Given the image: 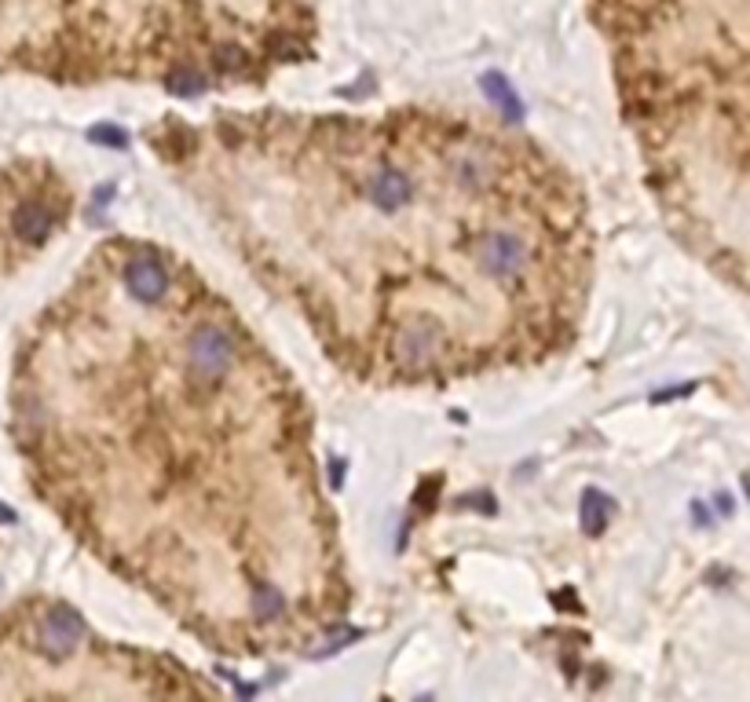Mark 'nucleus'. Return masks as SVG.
<instances>
[{"instance_id": "13", "label": "nucleus", "mask_w": 750, "mask_h": 702, "mask_svg": "<svg viewBox=\"0 0 750 702\" xmlns=\"http://www.w3.org/2000/svg\"><path fill=\"white\" fill-rule=\"evenodd\" d=\"M220 70H242L246 66V52L242 48H220Z\"/></svg>"}, {"instance_id": "1", "label": "nucleus", "mask_w": 750, "mask_h": 702, "mask_svg": "<svg viewBox=\"0 0 750 702\" xmlns=\"http://www.w3.org/2000/svg\"><path fill=\"white\" fill-rule=\"evenodd\" d=\"M187 362H191V373L198 381H220L235 362V341L220 326H202L191 337Z\"/></svg>"}, {"instance_id": "12", "label": "nucleus", "mask_w": 750, "mask_h": 702, "mask_svg": "<svg viewBox=\"0 0 750 702\" xmlns=\"http://www.w3.org/2000/svg\"><path fill=\"white\" fill-rule=\"evenodd\" d=\"M88 136L96 139V143H110V147H125V143H129V136H125L118 125H96Z\"/></svg>"}, {"instance_id": "6", "label": "nucleus", "mask_w": 750, "mask_h": 702, "mask_svg": "<svg viewBox=\"0 0 750 702\" xmlns=\"http://www.w3.org/2000/svg\"><path fill=\"white\" fill-rule=\"evenodd\" d=\"M410 194H414V183H410L407 172L377 169L374 176H370V202H374L381 213H396L399 205L410 202Z\"/></svg>"}, {"instance_id": "2", "label": "nucleus", "mask_w": 750, "mask_h": 702, "mask_svg": "<svg viewBox=\"0 0 750 702\" xmlns=\"http://www.w3.org/2000/svg\"><path fill=\"white\" fill-rule=\"evenodd\" d=\"M480 264L487 275L502 278V282H509V278H520L527 271V264H531V249H527V242L520 238V234L513 231H491L480 238Z\"/></svg>"}, {"instance_id": "5", "label": "nucleus", "mask_w": 750, "mask_h": 702, "mask_svg": "<svg viewBox=\"0 0 750 702\" xmlns=\"http://www.w3.org/2000/svg\"><path fill=\"white\" fill-rule=\"evenodd\" d=\"M81 633H85L81 618H77L74 611H66V607H55L52 615L44 618V626H41L44 648H48V655H55V659H66V655L77 648Z\"/></svg>"}, {"instance_id": "10", "label": "nucleus", "mask_w": 750, "mask_h": 702, "mask_svg": "<svg viewBox=\"0 0 750 702\" xmlns=\"http://www.w3.org/2000/svg\"><path fill=\"white\" fill-rule=\"evenodd\" d=\"M165 88H169V92H176V96H183V99H191L205 88V77L194 74V70H172V74L165 77Z\"/></svg>"}, {"instance_id": "3", "label": "nucleus", "mask_w": 750, "mask_h": 702, "mask_svg": "<svg viewBox=\"0 0 750 702\" xmlns=\"http://www.w3.org/2000/svg\"><path fill=\"white\" fill-rule=\"evenodd\" d=\"M443 351V330L436 322L429 319H418V322H407L399 330V341H396V355L407 370H425L436 355Z\"/></svg>"}, {"instance_id": "7", "label": "nucleus", "mask_w": 750, "mask_h": 702, "mask_svg": "<svg viewBox=\"0 0 750 702\" xmlns=\"http://www.w3.org/2000/svg\"><path fill=\"white\" fill-rule=\"evenodd\" d=\"M11 227H15V234H19L22 242H44L52 234V213L41 202H26L15 209Z\"/></svg>"}, {"instance_id": "4", "label": "nucleus", "mask_w": 750, "mask_h": 702, "mask_svg": "<svg viewBox=\"0 0 750 702\" xmlns=\"http://www.w3.org/2000/svg\"><path fill=\"white\" fill-rule=\"evenodd\" d=\"M125 286H129L132 297L143 300V304H158V300L169 293V275H165V267H161L154 256L140 253L125 264Z\"/></svg>"}, {"instance_id": "11", "label": "nucleus", "mask_w": 750, "mask_h": 702, "mask_svg": "<svg viewBox=\"0 0 750 702\" xmlns=\"http://www.w3.org/2000/svg\"><path fill=\"white\" fill-rule=\"evenodd\" d=\"M253 600H257V611L264 618H275L282 615V596L271 589V585H257V593H253Z\"/></svg>"}, {"instance_id": "8", "label": "nucleus", "mask_w": 750, "mask_h": 702, "mask_svg": "<svg viewBox=\"0 0 750 702\" xmlns=\"http://www.w3.org/2000/svg\"><path fill=\"white\" fill-rule=\"evenodd\" d=\"M480 85H483V92H487V99H491V103H498L509 121H520V117H524V103L516 99V88H509V81H505L502 74H494V70H491V74H483Z\"/></svg>"}, {"instance_id": "9", "label": "nucleus", "mask_w": 750, "mask_h": 702, "mask_svg": "<svg viewBox=\"0 0 750 702\" xmlns=\"http://www.w3.org/2000/svg\"><path fill=\"white\" fill-rule=\"evenodd\" d=\"M579 516H582V527L586 534H600L608 527V516H611V505L600 490H586L582 494V505H579Z\"/></svg>"}]
</instances>
